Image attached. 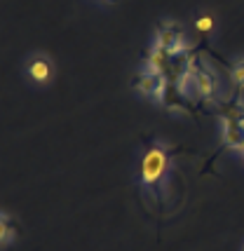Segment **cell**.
<instances>
[{
    "label": "cell",
    "mask_w": 244,
    "mask_h": 251,
    "mask_svg": "<svg viewBox=\"0 0 244 251\" xmlns=\"http://www.w3.org/2000/svg\"><path fill=\"white\" fill-rule=\"evenodd\" d=\"M188 85L193 87V92L197 94L200 99H207V101H211V99L219 97V89H221V82H219V75L211 71L209 66L200 64V61H188V66H186V71L181 73V77H178V85L176 87L183 92V94H188Z\"/></svg>",
    "instance_id": "obj_2"
},
{
    "label": "cell",
    "mask_w": 244,
    "mask_h": 251,
    "mask_svg": "<svg viewBox=\"0 0 244 251\" xmlns=\"http://www.w3.org/2000/svg\"><path fill=\"white\" fill-rule=\"evenodd\" d=\"M17 235H19V228H17L14 219L10 214H0V242H2V247L12 244Z\"/></svg>",
    "instance_id": "obj_7"
},
{
    "label": "cell",
    "mask_w": 244,
    "mask_h": 251,
    "mask_svg": "<svg viewBox=\"0 0 244 251\" xmlns=\"http://www.w3.org/2000/svg\"><path fill=\"white\" fill-rule=\"evenodd\" d=\"M240 153H242V160H244V148H242V151H240Z\"/></svg>",
    "instance_id": "obj_11"
},
{
    "label": "cell",
    "mask_w": 244,
    "mask_h": 251,
    "mask_svg": "<svg viewBox=\"0 0 244 251\" xmlns=\"http://www.w3.org/2000/svg\"><path fill=\"white\" fill-rule=\"evenodd\" d=\"M24 71H26V77H28L31 82H35V85H47V82H52L56 68H54V61H52L49 56L43 54V52H38V54H33L26 61Z\"/></svg>",
    "instance_id": "obj_5"
},
{
    "label": "cell",
    "mask_w": 244,
    "mask_h": 251,
    "mask_svg": "<svg viewBox=\"0 0 244 251\" xmlns=\"http://www.w3.org/2000/svg\"><path fill=\"white\" fill-rule=\"evenodd\" d=\"M195 31L202 33V35H211V33L216 31V19H214V14H209V12L200 14V17L195 19Z\"/></svg>",
    "instance_id": "obj_8"
},
{
    "label": "cell",
    "mask_w": 244,
    "mask_h": 251,
    "mask_svg": "<svg viewBox=\"0 0 244 251\" xmlns=\"http://www.w3.org/2000/svg\"><path fill=\"white\" fill-rule=\"evenodd\" d=\"M146 64L148 68H153V71H160V73H167L169 71V66H171V56L167 54L165 50H160V47H150V52L146 54Z\"/></svg>",
    "instance_id": "obj_6"
},
{
    "label": "cell",
    "mask_w": 244,
    "mask_h": 251,
    "mask_svg": "<svg viewBox=\"0 0 244 251\" xmlns=\"http://www.w3.org/2000/svg\"><path fill=\"white\" fill-rule=\"evenodd\" d=\"M99 2H106V5H111V2H115V0H99Z\"/></svg>",
    "instance_id": "obj_10"
},
{
    "label": "cell",
    "mask_w": 244,
    "mask_h": 251,
    "mask_svg": "<svg viewBox=\"0 0 244 251\" xmlns=\"http://www.w3.org/2000/svg\"><path fill=\"white\" fill-rule=\"evenodd\" d=\"M169 167H171V160H169L167 148L162 143H150L141 157V164H139V178H141L144 190L155 200H162V195H165Z\"/></svg>",
    "instance_id": "obj_1"
},
{
    "label": "cell",
    "mask_w": 244,
    "mask_h": 251,
    "mask_svg": "<svg viewBox=\"0 0 244 251\" xmlns=\"http://www.w3.org/2000/svg\"><path fill=\"white\" fill-rule=\"evenodd\" d=\"M153 45L160 47V50H165L169 56H178V54H183V52H188V43H186V38H183V31L171 22H165L157 26L155 43Z\"/></svg>",
    "instance_id": "obj_4"
},
{
    "label": "cell",
    "mask_w": 244,
    "mask_h": 251,
    "mask_svg": "<svg viewBox=\"0 0 244 251\" xmlns=\"http://www.w3.org/2000/svg\"><path fill=\"white\" fill-rule=\"evenodd\" d=\"M230 80H233V87L240 92L244 89V56L237 59L233 66H230Z\"/></svg>",
    "instance_id": "obj_9"
},
{
    "label": "cell",
    "mask_w": 244,
    "mask_h": 251,
    "mask_svg": "<svg viewBox=\"0 0 244 251\" xmlns=\"http://www.w3.org/2000/svg\"><path fill=\"white\" fill-rule=\"evenodd\" d=\"M134 87L139 89L144 97L153 99L155 103H162V106H165L167 92H169V77H167V73L146 68V71H139V73H136Z\"/></svg>",
    "instance_id": "obj_3"
}]
</instances>
